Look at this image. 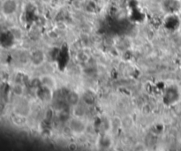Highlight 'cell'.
Returning a JSON list of instances; mask_svg holds the SVG:
<instances>
[{
    "mask_svg": "<svg viewBox=\"0 0 181 151\" xmlns=\"http://www.w3.org/2000/svg\"><path fill=\"white\" fill-rule=\"evenodd\" d=\"M17 6L18 4L16 0H4L1 4L2 13H4L5 15H11L16 12Z\"/></svg>",
    "mask_w": 181,
    "mask_h": 151,
    "instance_id": "cell-1",
    "label": "cell"
}]
</instances>
